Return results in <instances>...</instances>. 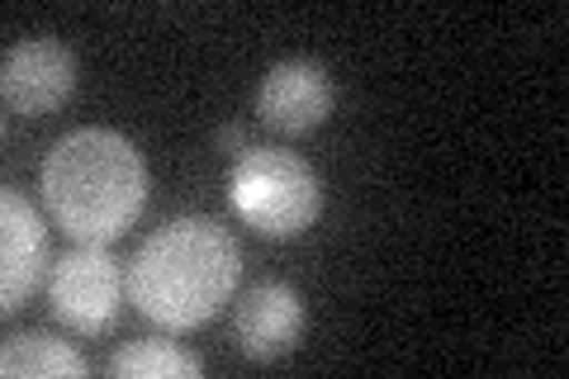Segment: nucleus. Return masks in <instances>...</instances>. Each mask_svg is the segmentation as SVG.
I'll return each mask as SVG.
<instances>
[{"mask_svg":"<svg viewBox=\"0 0 569 379\" xmlns=\"http://www.w3.org/2000/svg\"><path fill=\"white\" fill-rule=\"evenodd\" d=\"M242 280V247L213 219H176L138 247L129 266L133 309L167 332L204 328Z\"/></svg>","mask_w":569,"mask_h":379,"instance_id":"f257e3e1","label":"nucleus"},{"mask_svg":"<svg viewBox=\"0 0 569 379\" xmlns=\"http://www.w3.org/2000/svg\"><path fill=\"white\" fill-rule=\"evenodd\" d=\"M43 205L71 242L110 247L148 205V161L114 129H77L43 157Z\"/></svg>","mask_w":569,"mask_h":379,"instance_id":"f03ea898","label":"nucleus"},{"mask_svg":"<svg viewBox=\"0 0 569 379\" xmlns=\"http://www.w3.org/2000/svg\"><path fill=\"white\" fill-rule=\"evenodd\" d=\"M228 200H233L238 219L257 228L261 238L290 242L309 232L323 213V176L299 152L284 148H247L228 180Z\"/></svg>","mask_w":569,"mask_h":379,"instance_id":"7ed1b4c3","label":"nucleus"},{"mask_svg":"<svg viewBox=\"0 0 569 379\" xmlns=\"http://www.w3.org/2000/svg\"><path fill=\"white\" fill-rule=\"evenodd\" d=\"M123 285L129 280H123V270L110 251L77 242L48 276L52 318L81 337L110 332L119 322V309H123Z\"/></svg>","mask_w":569,"mask_h":379,"instance_id":"20e7f679","label":"nucleus"},{"mask_svg":"<svg viewBox=\"0 0 569 379\" xmlns=\"http://www.w3.org/2000/svg\"><path fill=\"white\" fill-rule=\"evenodd\" d=\"M71 90H77V58H71V48L62 39H24L6 48L0 96H6L10 114L43 119L71 100Z\"/></svg>","mask_w":569,"mask_h":379,"instance_id":"39448f33","label":"nucleus"},{"mask_svg":"<svg viewBox=\"0 0 569 379\" xmlns=\"http://www.w3.org/2000/svg\"><path fill=\"white\" fill-rule=\"evenodd\" d=\"M0 313H14L52 276V242L39 209L10 186L0 190Z\"/></svg>","mask_w":569,"mask_h":379,"instance_id":"423d86ee","label":"nucleus"},{"mask_svg":"<svg viewBox=\"0 0 569 379\" xmlns=\"http://www.w3.org/2000/svg\"><path fill=\"white\" fill-rule=\"evenodd\" d=\"M332 114V71L313 58H284L257 86V119L271 133H313Z\"/></svg>","mask_w":569,"mask_h":379,"instance_id":"0eeeda50","label":"nucleus"},{"mask_svg":"<svg viewBox=\"0 0 569 379\" xmlns=\"http://www.w3.org/2000/svg\"><path fill=\"white\" fill-rule=\"evenodd\" d=\"M305 328H309L305 299H299V290L284 280H257L252 290H247V299L238 303V318H233L238 347L247 360H257V366L284 360L299 341H305Z\"/></svg>","mask_w":569,"mask_h":379,"instance_id":"6e6552de","label":"nucleus"},{"mask_svg":"<svg viewBox=\"0 0 569 379\" xmlns=\"http://www.w3.org/2000/svg\"><path fill=\"white\" fill-rule=\"evenodd\" d=\"M0 375L6 379H48V375H91V366L67 347V341L48 337V332H24V337H10L0 347Z\"/></svg>","mask_w":569,"mask_h":379,"instance_id":"1a4fd4ad","label":"nucleus"},{"mask_svg":"<svg viewBox=\"0 0 569 379\" xmlns=\"http://www.w3.org/2000/svg\"><path fill=\"white\" fill-rule=\"evenodd\" d=\"M104 370H110L114 379H194L204 366H200V356L181 351L176 341L148 337V341H129V347H119Z\"/></svg>","mask_w":569,"mask_h":379,"instance_id":"9d476101","label":"nucleus"},{"mask_svg":"<svg viewBox=\"0 0 569 379\" xmlns=\"http://www.w3.org/2000/svg\"><path fill=\"white\" fill-rule=\"evenodd\" d=\"M219 148H228V152H247V129H238V123L219 129Z\"/></svg>","mask_w":569,"mask_h":379,"instance_id":"9b49d317","label":"nucleus"}]
</instances>
